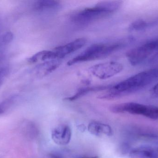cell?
<instances>
[{"mask_svg":"<svg viewBox=\"0 0 158 158\" xmlns=\"http://www.w3.org/2000/svg\"><path fill=\"white\" fill-rule=\"evenodd\" d=\"M151 96L154 97H158V83L150 90Z\"/></svg>","mask_w":158,"mask_h":158,"instance_id":"ffe728a7","label":"cell"},{"mask_svg":"<svg viewBox=\"0 0 158 158\" xmlns=\"http://www.w3.org/2000/svg\"><path fill=\"white\" fill-rule=\"evenodd\" d=\"M53 53L52 50H43L40 51L28 59V62L30 64L41 63L48 60H53Z\"/></svg>","mask_w":158,"mask_h":158,"instance_id":"5bb4252c","label":"cell"},{"mask_svg":"<svg viewBox=\"0 0 158 158\" xmlns=\"http://www.w3.org/2000/svg\"><path fill=\"white\" fill-rule=\"evenodd\" d=\"M13 38L14 35L11 32H8L3 34L0 37V50H2L10 43L13 41Z\"/></svg>","mask_w":158,"mask_h":158,"instance_id":"2e32d148","label":"cell"},{"mask_svg":"<svg viewBox=\"0 0 158 158\" xmlns=\"http://www.w3.org/2000/svg\"><path fill=\"white\" fill-rule=\"evenodd\" d=\"M87 129L90 134L96 136H110L113 134L112 129L109 125L98 122H90L88 124Z\"/></svg>","mask_w":158,"mask_h":158,"instance_id":"8fae6325","label":"cell"},{"mask_svg":"<svg viewBox=\"0 0 158 158\" xmlns=\"http://www.w3.org/2000/svg\"><path fill=\"white\" fill-rule=\"evenodd\" d=\"M84 158H99L98 156L92 157H87Z\"/></svg>","mask_w":158,"mask_h":158,"instance_id":"cb8c5ba5","label":"cell"},{"mask_svg":"<svg viewBox=\"0 0 158 158\" xmlns=\"http://www.w3.org/2000/svg\"><path fill=\"white\" fill-rule=\"evenodd\" d=\"M8 73V70L6 68H2L0 69V86L2 85L3 82L6 79Z\"/></svg>","mask_w":158,"mask_h":158,"instance_id":"ac0fdd59","label":"cell"},{"mask_svg":"<svg viewBox=\"0 0 158 158\" xmlns=\"http://www.w3.org/2000/svg\"><path fill=\"white\" fill-rule=\"evenodd\" d=\"M130 158H158V146L143 145L131 149Z\"/></svg>","mask_w":158,"mask_h":158,"instance_id":"30bf717a","label":"cell"},{"mask_svg":"<svg viewBox=\"0 0 158 158\" xmlns=\"http://www.w3.org/2000/svg\"><path fill=\"white\" fill-rule=\"evenodd\" d=\"M111 86L110 85H99V86H90V87H85L80 88L74 95L67 97V98H65V99L69 101H75V100L86 95L89 93L108 90Z\"/></svg>","mask_w":158,"mask_h":158,"instance_id":"4fadbf2b","label":"cell"},{"mask_svg":"<svg viewBox=\"0 0 158 158\" xmlns=\"http://www.w3.org/2000/svg\"><path fill=\"white\" fill-rule=\"evenodd\" d=\"M151 42L153 44L155 47L156 50H158V39H156V40H153V41H151Z\"/></svg>","mask_w":158,"mask_h":158,"instance_id":"44dd1931","label":"cell"},{"mask_svg":"<svg viewBox=\"0 0 158 158\" xmlns=\"http://www.w3.org/2000/svg\"><path fill=\"white\" fill-rule=\"evenodd\" d=\"M5 109V104L4 103L3 104H1L0 105V114H2Z\"/></svg>","mask_w":158,"mask_h":158,"instance_id":"7402d4cb","label":"cell"},{"mask_svg":"<svg viewBox=\"0 0 158 158\" xmlns=\"http://www.w3.org/2000/svg\"><path fill=\"white\" fill-rule=\"evenodd\" d=\"M131 150L130 145L127 143H123L120 146L119 152L122 155H125L129 154Z\"/></svg>","mask_w":158,"mask_h":158,"instance_id":"e0dca14e","label":"cell"},{"mask_svg":"<svg viewBox=\"0 0 158 158\" xmlns=\"http://www.w3.org/2000/svg\"><path fill=\"white\" fill-rule=\"evenodd\" d=\"M72 132L69 126L62 125L54 128L52 132V138L56 144L65 146L68 144L71 140Z\"/></svg>","mask_w":158,"mask_h":158,"instance_id":"ba28073f","label":"cell"},{"mask_svg":"<svg viewBox=\"0 0 158 158\" xmlns=\"http://www.w3.org/2000/svg\"><path fill=\"white\" fill-rule=\"evenodd\" d=\"M122 4L121 1H102L92 7L77 11L71 16L70 19L77 25H87L110 15L118 11Z\"/></svg>","mask_w":158,"mask_h":158,"instance_id":"7a4b0ae2","label":"cell"},{"mask_svg":"<svg viewBox=\"0 0 158 158\" xmlns=\"http://www.w3.org/2000/svg\"><path fill=\"white\" fill-rule=\"evenodd\" d=\"M158 80V68L144 70L110 87L99 96L102 99H112L137 92Z\"/></svg>","mask_w":158,"mask_h":158,"instance_id":"6da1fadb","label":"cell"},{"mask_svg":"<svg viewBox=\"0 0 158 158\" xmlns=\"http://www.w3.org/2000/svg\"><path fill=\"white\" fill-rule=\"evenodd\" d=\"M61 3L55 0H40L36 1L33 5L35 10L39 12H52L61 8Z\"/></svg>","mask_w":158,"mask_h":158,"instance_id":"7c38bea8","label":"cell"},{"mask_svg":"<svg viewBox=\"0 0 158 158\" xmlns=\"http://www.w3.org/2000/svg\"><path fill=\"white\" fill-rule=\"evenodd\" d=\"M148 61L150 63H158V50L155 51Z\"/></svg>","mask_w":158,"mask_h":158,"instance_id":"d6986e66","label":"cell"},{"mask_svg":"<svg viewBox=\"0 0 158 158\" xmlns=\"http://www.w3.org/2000/svg\"><path fill=\"white\" fill-rule=\"evenodd\" d=\"M155 52V49L148 41L128 51L126 57L132 66H136L148 61Z\"/></svg>","mask_w":158,"mask_h":158,"instance_id":"8992f818","label":"cell"},{"mask_svg":"<svg viewBox=\"0 0 158 158\" xmlns=\"http://www.w3.org/2000/svg\"><path fill=\"white\" fill-rule=\"evenodd\" d=\"M61 64V59L48 60L37 65L34 68L32 72L35 77L43 78L56 70Z\"/></svg>","mask_w":158,"mask_h":158,"instance_id":"9c48e42d","label":"cell"},{"mask_svg":"<svg viewBox=\"0 0 158 158\" xmlns=\"http://www.w3.org/2000/svg\"><path fill=\"white\" fill-rule=\"evenodd\" d=\"M51 158H60L58 157L57 156H55V155H51Z\"/></svg>","mask_w":158,"mask_h":158,"instance_id":"603a6c76","label":"cell"},{"mask_svg":"<svg viewBox=\"0 0 158 158\" xmlns=\"http://www.w3.org/2000/svg\"><path fill=\"white\" fill-rule=\"evenodd\" d=\"M133 41V38H128L123 40L108 43L94 44L87 47L76 57L67 63L70 66L81 62L99 59L107 56L124 47Z\"/></svg>","mask_w":158,"mask_h":158,"instance_id":"3957f363","label":"cell"},{"mask_svg":"<svg viewBox=\"0 0 158 158\" xmlns=\"http://www.w3.org/2000/svg\"><path fill=\"white\" fill-rule=\"evenodd\" d=\"M123 66L115 61L97 64L90 68V72L94 76L100 79H109L122 71Z\"/></svg>","mask_w":158,"mask_h":158,"instance_id":"5b68a950","label":"cell"},{"mask_svg":"<svg viewBox=\"0 0 158 158\" xmlns=\"http://www.w3.org/2000/svg\"><path fill=\"white\" fill-rule=\"evenodd\" d=\"M86 40L81 38L76 39L66 44L56 47L52 50L55 59H62L66 56L77 51L86 43Z\"/></svg>","mask_w":158,"mask_h":158,"instance_id":"52a82bcc","label":"cell"},{"mask_svg":"<svg viewBox=\"0 0 158 158\" xmlns=\"http://www.w3.org/2000/svg\"><path fill=\"white\" fill-rule=\"evenodd\" d=\"M113 113H128L135 115H142L152 119H158V107L148 105L134 102L122 103L114 105L110 108Z\"/></svg>","mask_w":158,"mask_h":158,"instance_id":"277c9868","label":"cell"},{"mask_svg":"<svg viewBox=\"0 0 158 158\" xmlns=\"http://www.w3.org/2000/svg\"><path fill=\"white\" fill-rule=\"evenodd\" d=\"M150 23L143 19H138L132 22L129 26V29L131 31H138L146 29Z\"/></svg>","mask_w":158,"mask_h":158,"instance_id":"9a60e30c","label":"cell"}]
</instances>
